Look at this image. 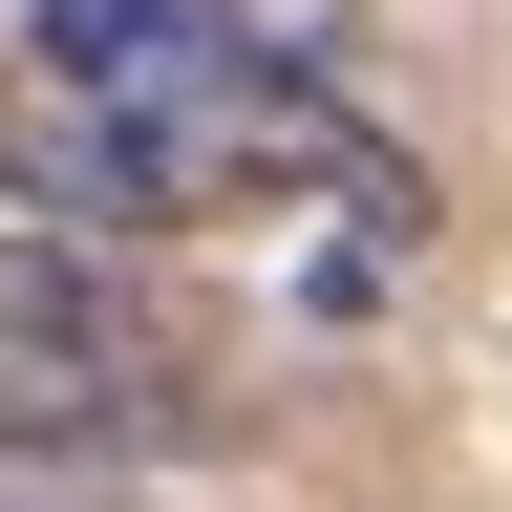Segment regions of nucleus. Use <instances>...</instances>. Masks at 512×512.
Masks as SVG:
<instances>
[{
    "label": "nucleus",
    "instance_id": "nucleus-2",
    "mask_svg": "<svg viewBox=\"0 0 512 512\" xmlns=\"http://www.w3.org/2000/svg\"><path fill=\"white\" fill-rule=\"evenodd\" d=\"M0 512H86V491H64V470H0Z\"/></svg>",
    "mask_w": 512,
    "mask_h": 512
},
{
    "label": "nucleus",
    "instance_id": "nucleus-1",
    "mask_svg": "<svg viewBox=\"0 0 512 512\" xmlns=\"http://www.w3.org/2000/svg\"><path fill=\"white\" fill-rule=\"evenodd\" d=\"M0 384H43V406L128 448H214V320H192L128 235H64V214H0Z\"/></svg>",
    "mask_w": 512,
    "mask_h": 512
}]
</instances>
